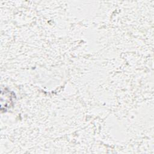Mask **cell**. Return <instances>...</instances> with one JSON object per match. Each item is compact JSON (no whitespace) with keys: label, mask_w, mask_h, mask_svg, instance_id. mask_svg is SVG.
<instances>
[{"label":"cell","mask_w":154,"mask_h":154,"mask_svg":"<svg viewBox=\"0 0 154 154\" xmlns=\"http://www.w3.org/2000/svg\"><path fill=\"white\" fill-rule=\"evenodd\" d=\"M15 95L13 92L7 91V89L1 90V109L2 111H6L13 104V99Z\"/></svg>","instance_id":"6da1fadb"}]
</instances>
